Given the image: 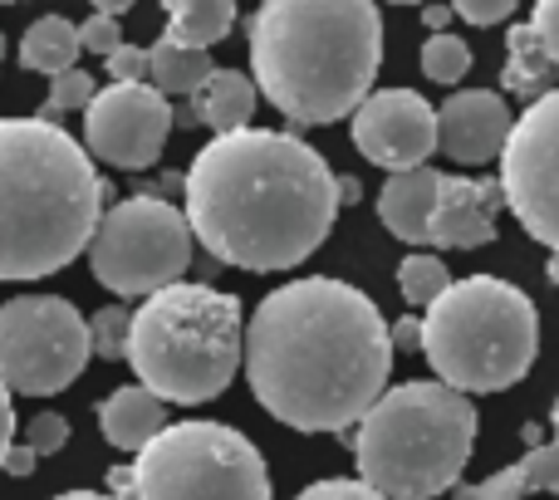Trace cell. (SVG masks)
Wrapping results in <instances>:
<instances>
[{"label": "cell", "mask_w": 559, "mask_h": 500, "mask_svg": "<svg viewBox=\"0 0 559 500\" xmlns=\"http://www.w3.org/2000/svg\"><path fill=\"white\" fill-rule=\"evenodd\" d=\"M241 368L275 422L295 432H348L388 393L393 324L348 279H289L255 305Z\"/></svg>", "instance_id": "cell-1"}, {"label": "cell", "mask_w": 559, "mask_h": 500, "mask_svg": "<svg viewBox=\"0 0 559 500\" xmlns=\"http://www.w3.org/2000/svg\"><path fill=\"white\" fill-rule=\"evenodd\" d=\"M187 226L222 265L271 275L309 260L338 216V177L295 133H216L182 177Z\"/></svg>", "instance_id": "cell-2"}, {"label": "cell", "mask_w": 559, "mask_h": 500, "mask_svg": "<svg viewBox=\"0 0 559 500\" xmlns=\"http://www.w3.org/2000/svg\"><path fill=\"white\" fill-rule=\"evenodd\" d=\"M378 64V0H261L251 15V79L289 123L354 118Z\"/></svg>", "instance_id": "cell-3"}, {"label": "cell", "mask_w": 559, "mask_h": 500, "mask_svg": "<svg viewBox=\"0 0 559 500\" xmlns=\"http://www.w3.org/2000/svg\"><path fill=\"white\" fill-rule=\"evenodd\" d=\"M108 187L74 133L49 118H0V279H45L84 255Z\"/></svg>", "instance_id": "cell-4"}, {"label": "cell", "mask_w": 559, "mask_h": 500, "mask_svg": "<svg viewBox=\"0 0 559 500\" xmlns=\"http://www.w3.org/2000/svg\"><path fill=\"white\" fill-rule=\"evenodd\" d=\"M476 447V407L466 393L437 383H397L364 413L354 462L388 500H432L462 481Z\"/></svg>", "instance_id": "cell-5"}, {"label": "cell", "mask_w": 559, "mask_h": 500, "mask_svg": "<svg viewBox=\"0 0 559 500\" xmlns=\"http://www.w3.org/2000/svg\"><path fill=\"white\" fill-rule=\"evenodd\" d=\"M128 364L163 403H212L246 364L241 299L187 279L153 289L133 314Z\"/></svg>", "instance_id": "cell-6"}, {"label": "cell", "mask_w": 559, "mask_h": 500, "mask_svg": "<svg viewBox=\"0 0 559 500\" xmlns=\"http://www.w3.org/2000/svg\"><path fill=\"white\" fill-rule=\"evenodd\" d=\"M423 354L456 393H506L540 354V314L525 289L501 275L452 279L427 305Z\"/></svg>", "instance_id": "cell-7"}, {"label": "cell", "mask_w": 559, "mask_h": 500, "mask_svg": "<svg viewBox=\"0 0 559 500\" xmlns=\"http://www.w3.org/2000/svg\"><path fill=\"white\" fill-rule=\"evenodd\" d=\"M114 500H271L265 456L226 422L163 427L133 466L108 472Z\"/></svg>", "instance_id": "cell-8"}, {"label": "cell", "mask_w": 559, "mask_h": 500, "mask_svg": "<svg viewBox=\"0 0 559 500\" xmlns=\"http://www.w3.org/2000/svg\"><path fill=\"white\" fill-rule=\"evenodd\" d=\"M192 226L163 197H128L108 206L88 241V265L104 289L123 299H147L153 289L177 285L192 265Z\"/></svg>", "instance_id": "cell-9"}, {"label": "cell", "mask_w": 559, "mask_h": 500, "mask_svg": "<svg viewBox=\"0 0 559 500\" xmlns=\"http://www.w3.org/2000/svg\"><path fill=\"white\" fill-rule=\"evenodd\" d=\"M94 358L88 319L59 295H15L0 305V383L25 397H55Z\"/></svg>", "instance_id": "cell-10"}, {"label": "cell", "mask_w": 559, "mask_h": 500, "mask_svg": "<svg viewBox=\"0 0 559 500\" xmlns=\"http://www.w3.org/2000/svg\"><path fill=\"white\" fill-rule=\"evenodd\" d=\"M506 212L540 246L559 250V88L531 98L501 153Z\"/></svg>", "instance_id": "cell-11"}, {"label": "cell", "mask_w": 559, "mask_h": 500, "mask_svg": "<svg viewBox=\"0 0 559 500\" xmlns=\"http://www.w3.org/2000/svg\"><path fill=\"white\" fill-rule=\"evenodd\" d=\"M173 123L177 114L167 94H157L147 79H108V88H98L84 108V143L108 167L138 172L163 157Z\"/></svg>", "instance_id": "cell-12"}, {"label": "cell", "mask_w": 559, "mask_h": 500, "mask_svg": "<svg viewBox=\"0 0 559 500\" xmlns=\"http://www.w3.org/2000/svg\"><path fill=\"white\" fill-rule=\"evenodd\" d=\"M348 133L373 167L388 172L427 167V157L437 153V108L413 88H378L354 108Z\"/></svg>", "instance_id": "cell-13"}, {"label": "cell", "mask_w": 559, "mask_h": 500, "mask_svg": "<svg viewBox=\"0 0 559 500\" xmlns=\"http://www.w3.org/2000/svg\"><path fill=\"white\" fill-rule=\"evenodd\" d=\"M511 128V104L491 88H462L437 108V147L462 167H481L491 157H501Z\"/></svg>", "instance_id": "cell-14"}, {"label": "cell", "mask_w": 559, "mask_h": 500, "mask_svg": "<svg viewBox=\"0 0 559 500\" xmlns=\"http://www.w3.org/2000/svg\"><path fill=\"white\" fill-rule=\"evenodd\" d=\"M501 206H506L501 177H442L427 246L476 250V246L496 241V216H501Z\"/></svg>", "instance_id": "cell-15"}, {"label": "cell", "mask_w": 559, "mask_h": 500, "mask_svg": "<svg viewBox=\"0 0 559 500\" xmlns=\"http://www.w3.org/2000/svg\"><path fill=\"white\" fill-rule=\"evenodd\" d=\"M437 192H442V172L432 167H407L393 172L378 192V222L407 246H427L432 231V212H437Z\"/></svg>", "instance_id": "cell-16"}, {"label": "cell", "mask_w": 559, "mask_h": 500, "mask_svg": "<svg viewBox=\"0 0 559 500\" xmlns=\"http://www.w3.org/2000/svg\"><path fill=\"white\" fill-rule=\"evenodd\" d=\"M163 427H167L163 397H157L153 388H143V383L118 388V393H108L104 403H98V432H104L108 447H118V452L138 456L157 432H163Z\"/></svg>", "instance_id": "cell-17"}, {"label": "cell", "mask_w": 559, "mask_h": 500, "mask_svg": "<svg viewBox=\"0 0 559 500\" xmlns=\"http://www.w3.org/2000/svg\"><path fill=\"white\" fill-rule=\"evenodd\" d=\"M255 98H261V88H255L251 74H241V69H212V79L187 98L182 118L187 123L197 118V123H206L212 133H241V128H251Z\"/></svg>", "instance_id": "cell-18"}, {"label": "cell", "mask_w": 559, "mask_h": 500, "mask_svg": "<svg viewBox=\"0 0 559 500\" xmlns=\"http://www.w3.org/2000/svg\"><path fill=\"white\" fill-rule=\"evenodd\" d=\"M531 491L559 496V442L555 447H531L515 466L486 476V481L456 486V500H525Z\"/></svg>", "instance_id": "cell-19"}, {"label": "cell", "mask_w": 559, "mask_h": 500, "mask_svg": "<svg viewBox=\"0 0 559 500\" xmlns=\"http://www.w3.org/2000/svg\"><path fill=\"white\" fill-rule=\"evenodd\" d=\"M143 79L167 98H192L197 88L212 79V55H206V49H192V45H177V39L163 35L153 49H147Z\"/></svg>", "instance_id": "cell-20"}, {"label": "cell", "mask_w": 559, "mask_h": 500, "mask_svg": "<svg viewBox=\"0 0 559 500\" xmlns=\"http://www.w3.org/2000/svg\"><path fill=\"white\" fill-rule=\"evenodd\" d=\"M79 55H84V39H79V29L69 25L64 15H45L35 20V25L25 29V39H20V64L29 69V74H64V69L79 64Z\"/></svg>", "instance_id": "cell-21"}, {"label": "cell", "mask_w": 559, "mask_h": 500, "mask_svg": "<svg viewBox=\"0 0 559 500\" xmlns=\"http://www.w3.org/2000/svg\"><path fill=\"white\" fill-rule=\"evenodd\" d=\"M163 10H167V39L192 49H212L236 25V0H163Z\"/></svg>", "instance_id": "cell-22"}, {"label": "cell", "mask_w": 559, "mask_h": 500, "mask_svg": "<svg viewBox=\"0 0 559 500\" xmlns=\"http://www.w3.org/2000/svg\"><path fill=\"white\" fill-rule=\"evenodd\" d=\"M506 88L511 94H550L555 88V59L540 49V39H535V29H531V20L525 25H511V35H506Z\"/></svg>", "instance_id": "cell-23"}, {"label": "cell", "mask_w": 559, "mask_h": 500, "mask_svg": "<svg viewBox=\"0 0 559 500\" xmlns=\"http://www.w3.org/2000/svg\"><path fill=\"white\" fill-rule=\"evenodd\" d=\"M447 285H452L447 265L437 255H427V250H417V255H403V265H397V295H403L407 305H423L427 309Z\"/></svg>", "instance_id": "cell-24"}, {"label": "cell", "mask_w": 559, "mask_h": 500, "mask_svg": "<svg viewBox=\"0 0 559 500\" xmlns=\"http://www.w3.org/2000/svg\"><path fill=\"white\" fill-rule=\"evenodd\" d=\"M466 69H472V45H466L462 35H452V29H442V35H427V45H423V74L432 79V84H462Z\"/></svg>", "instance_id": "cell-25"}, {"label": "cell", "mask_w": 559, "mask_h": 500, "mask_svg": "<svg viewBox=\"0 0 559 500\" xmlns=\"http://www.w3.org/2000/svg\"><path fill=\"white\" fill-rule=\"evenodd\" d=\"M128 334H133V314L118 305L98 309L88 319V344H94V358H128Z\"/></svg>", "instance_id": "cell-26"}, {"label": "cell", "mask_w": 559, "mask_h": 500, "mask_svg": "<svg viewBox=\"0 0 559 500\" xmlns=\"http://www.w3.org/2000/svg\"><path fill=\"white\" fill-rule=\"evenodd\" d=\"M94 94H98V84H94V74L88 69H64V74H55L49 79V114H74V108H88L94 104Z\"/></svg>", "instance_id": "cell-27"}, {"label": "cell", "mask_w": 559, "mask_h": 500, "mask_svg": "<svg viewBox=\"0 0 559 500\" xmlns=\"http://www.w3.org/2000/svg\"><path fill=\"white\" fill-rule=\"evenodd\" d=\"M295 500H388L383 491H373V486L358 476V481H348V476H329V481H314L305 486Z\"/></svg>", "instance_id": "cell-28"}, {"label": "cell", "mask_w": 559, "mask_h": 500, "mask_svg": "<svg viewBox=\"0 0 559 500\" xmlns=\"http://www.w3.org/2000/svg\"><path fill=\"white\" fill-rule=\"evenodd\" d=\"M79 39H84V49H88V55H98V59H108L118 45H123V35H118V20L114 15H98V10L84 20V25H79Z\"/></svg>", "instance_id": "cell-29"}, {"label": "cell", "mask_w": 559, "mask_h": 500, "mask_svg": "<svg viewBox=\"0 0 559 500\" xmlns=\"http://www.w3.org/2000/svg\"><path fill=\"white\" fill-rule=\"evenodd\" d=\"M25 442L35 447L39 456H55L59 447L69 442V422H64V417H59V413H39L35 422L25 427Z\"/></svg>", "instance_id": "cell-30"}, {"label": "cell", "mask_w": 559, "mask_h": 500, "mask_svg": "<svg viewBox=\"0 0 559 500\" xmlns=\"http://www.w3.org/2000/svg\"><path fill=\"white\" fill-rule=\"evenodd\" d=\"M531 29L540 39V49L559 64V0H535L531 10Z\"/></svg>", "instance_id": "cell-31"}, {"label": "cell", "mask_w": 559, "mask_h": 500, "mask_svg": "<svg viewBox=\"0 0 559 500\" xmlns=\"http://www.w3.org/2000/svg\"><path fill=\"white\" fill-rule=\"evenodd\" d=\"M521 5V0H452V10L456 15L466 20V25H501L506 15H511V10Z\"/></svg>", "instance_id": "cell-32"}, {"label": "cell", "mask_w": 559, "mask_h": 500, "mask_svg": "<svg viewBox=\"0 0 559 500\" xmlns=\"http://www.w3.org/2000/svg\"><path fill=\"white\" fill-rule=\"evenodd\" d=\"M104 64H108V79H143L147 49H138V45H118L114 55L104 59Z\"/></svg>", "instance_id": "cell-33"}, {"label": "cell", "mask_w": 559, "mask_h": 500, "mask_svg": "<svg viewBox=\"0 0 559 500\" xmlns=\"http://www.w3.org/2000/svg\"><path fill=\"white\" fill-rule=\"evenodd\" d=\"M10 388L0 383V472H5V452L15 447V403H10Z\"/></svg>", "instance_id": "cell-34"}, {"label": "cell", "mask_w": 559, "mask_h": 500, "mask_svg": "<svg viewBox=\"0 0 559 500\" xmlns=\"http://www.w3.org/2000/svg\"><path fill=\"white\" fill-rule=\"evenodd\" d=\"M35 466H39V452H35L29 442H15V447L5 452V476H29Z\"/></svg>", "instance_id": "cell-35"}, {"label": "cell", "mask_w": 559, "mask_h": 500, "mask_svg": "<svg viewBox=\"0 0 559 500\" xmlns=\"http://www.w3.org/2000/svg\"><path fill=\"white\" fill-rule=\"evenodd\" d=\"M393 348H423V319H397L393 324Z\"/></svg>", "instance_id": "cell-36"}, {"label": "cell", "mask_w": 559, "mask_h": 500, "mask_svg": "<svg viewBox=\"0 0 559 500\" xmlns=\"http://www.w3.org/2000/svg\"><path fill=\"white\" fill-rule=\"evenodd\" d=\"M452 15H456V10H447V5H427V10H423V20H427V29H432V35H442Z\"/></svg>", "instance_id": "cell-37"}, {"label": "cell", "mask_w": 559, "mask_h": 500, "mask_svg": "<svg viewBox=\"0 0 559 500\" xmlns=\"http://www.w3.org/2000/svg\"><path fill=\"white\" fill-rule=\"evenodd\" d=\"M88 5H94L98 15H114V20H118V15H128V10H133L138 0H88Z\"/></svg>", "instance_id": "cell-38"}, {"label": "cell", "mask_w": 559, "mask_h": 500, "mask_svg": "<svg viewBox=\"0 0 559 500\" xmlns=\"http://www.w3.org/2000/svg\"><path fill=\"white\" fill-rule=\"evenodd\" d=\"M358 197H364V187L354 177H338V202H358Z\"/></svg>", "instance_id": "cell-39"}, {"label": "cell", "mask_w": 559, "mask_h": 500, "mask_svg": "<svg viewBox=\"0 0 559 500\" xmlns=\"http://www.w3.org/2000/svg\"><path fill=\"white\" fill-rule=\"evenodd\" d=\"M55 500H114V496H98V491H69V496H55Z\"/></svg>", "instance_id": "cell-40"}, {"label": "cell", "mask_w": 559, "mask_h": 500, "mask_svg": "<svg viewBox=\"0 0 559 500\" xmlns=\"http://www.w3.org/2000/svg\"><path fill=\"white\" fill-rule=\"evenodd\" d=\"M545 270H550V279L559 285V250H550V265H545Z\"/></svg>", "instance_id": "cell-41"}, {"label": "cell", "mask_w": 559, "mask_h": 500, "mask_svg": "<svg viewBox=\"0 0 559 500\" xmlns=\"http://www.w3.org/2000/svg\"><path fill=\"white\" fill-rule=\"evenodd\" d=\"M550 427H555V442H559V397H555V407H550Z\"/></svg>", "instance_id": "cell-42"}, {"label": "cell", "mask_w": 559, "mask_h": 500, "mask_svg": "<svg viewBox=\"0 0 559 500\" xmlns=\"http://www.w3.org/2000/svg\"><path fill=\"white\" fill-rule=\"evenodd\" d=\"M388 5H423V0H388Z\"/></svg>", "instance_id": "cell-43"}, {"label": "cell", "mask_w": 559, "mask_h": 500, "mask_svg": "<svg viewBox=\"0 0 559 500\" xmlns=\"http://www.w3.org/2000/svg\"><path fill=\"white\" fill-rule=\"evenodd\" d=\"M0 59H5V35H0Z\"/></svg>", "instance_id": "cell-44"}, {"label": "cell", "mask_w": 559, "mask_h": 500, "mask_svg": "<svg viewBox=\"0 0 559 500\" xmlns=\"http://www.w3.org/2000/svg\"><path fill=\"white\" fill-rule=\"evenodd\" d=\"M0 5H20V0H0Z\"/></svg>", "instance_id": "cell-45"}]
</instances>
